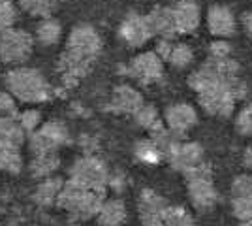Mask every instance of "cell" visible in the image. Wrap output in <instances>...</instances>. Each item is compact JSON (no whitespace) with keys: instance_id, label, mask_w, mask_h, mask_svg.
<instances>
[{"instance_id":"obj_1","label":"cell","mask_w":252,"mask_h":226,"mask_svg":"<svg viewBox=\"0 0 252 226\" xmlns=\"http://www.w3.org/2000/svg\"><path fill=\"white\" fill-rule=\"evenodd\" d=\"M189 83L198 95L201 108L215 117H230L235 102L247 93L239 79V65L231 55L209 57L190 75Z\"/></svg>"},{"instance_id":"obj_25","label":"cell","mask_w":252,"mask_h":226,"mask_svg":"<svg viewBox=\"0 0 252 226\" xmlns=\"http://www.w3.org/2000/svg\"><path fill=\"white\" fill-rule=\"evenodd\" d=\"M192 59H194V51H192L190 45L171 42L169 53L166 57V63H169V65L175 66V68H187L192 63Z\"/></svg>"},{"instance_id":"obj_13","label":"cell","mask_w":252,"mask_h":226,"mask_svg":"<svg viewBox=\"0 0 252 226\" xmlns=\"http://www.w3.org/2000/svg\"><path fill=\"white\" fill-rule=\"evenodd\" d=\"M207 29L215 38H231L237 32L235 15L228 6L215 4L207 11Z\"/></svg>"},{"instance_id":"obj_27","label":"cell","mask_w":252,"mask_h":226,"mask_svg":"<svg viewBox=\"0 0 252 226\" xmlns=\"http://www.w3.org/2000/svg\"><path fill=\"white\" fill-rule=\"evenodd\" d=\"M19 6L34 17H49L55 8V0H19Z\"/></svg>"},{"instance_id":"obj_37","label":"cell","mask_w":252,"mask_h":226,"mask_svg":"<svg viewBox=\"0 0 252 226\" xmlns=\"http://www.w3.org/2000/svg\"><path fill=\"white\" fill-rule=\"evenodd\" d=\"M243 27H245V32L252 38V11L243 15Z\"/></svg>"},{"instance_id":"obj_7","label":"cell","mask_w":252,"mask_h":226,"mask_svg":"<svg viewBox=\"0 0 252 226\" xmlns=\"http://www.w3.org/2000/svg\"><path fill=\"white\" fill-rule=\"evenodd\" d=\"M34 40L29 32L19 29H8L0 32V61L6 65L25 63L32 55Z\"/></svg>"},{"instance_id":"obj_34","label":"cell","mask_w":252,"mask_h":226,"mask_svg":"<svg viewBox=\"0 0 252 226\" xmlns=\"http://www.w3.org/2000/svg\"><path fill=\"white\" fill-rule=\"evenodd\" d=\"M0 113L8 115V117H17V106H15V98L10 93H0Z\"/></svg>"},{"instance_id":"obj_20","label":"cell","mask_w":252,"mask_h":226,"mask_svg":"<svg viewBox=\"0 0 252 226\" xmlns=\"http://www.w3.org/2000/svg\"><path fill=\"white\" fill-rule=\"evenodd\" d=\"M61 166V161L57 157V153H43V155H34L31 162V173L32 177L40 179V177H49L55 173Z\"/></svg>"},{"instance_id":"obj_29","label":"cell","mask_w":252,"mask_h":226,"mask_svg":"<svg viewBox=\"0 0 252 226\" xmlns=\"http://www.w3.org/2000/svg\"><path fill=\"white\" fill-rule=\"evenodd\" d=\"M231 198H252V173L239 175L231 183Z\"/></svg>"},{"instance_id":"obj_30","label":"cell","mask_w":252,"mask_h":226,"mask_svg":"<svg viewBox=\"0 0 252 226\" xmlns=\"http://www.w3.org/2000/svg\"><path fill=\"white\" fill-rule=\"evenodd\" d=\"M15 17H17V13H15L13 2L11 0H0V32L11 29L13 23H15Z\"/></svg>"},{"instance_id":"obj_32","label":"cell","mask_w":252,"mask_h":226,"mask_svg":"<svg viewBox=\"0 0 252 226\" xmlns=\"http://www.w3.org/2000/svg\"><path fill=\"white\" fill-rule=\"evenodd\" d=\"M17 121H19L21 129L31 134V132L38 129V125L42 121V113L38 109H29V111H23L21 115H17Z\"/></svg>"},{"instance_id":"obj_15","label":"cell","mask_w":252,"mask_h":226,"mask_svg":"<svg viewBox=\"0 0 252 226\" xmlns=\"http://www.w3.org/2000/svg\"><path fill=\"white\" fill-rule=\"evenodd\" d=\"M145 17H147L153 36H158L162 40H173L177 36V25H175V17H173L171 8L158 6Z\"/></svg>"},{"instance_id":"obj_28","label":"cell","mask_w":252,"mask_h":226,"mask_svg":"<svg viewBox=\"0 0 252 226\" xmlns=\"http://www.w3.org/2000/svg\"><path fill=\"white\" fill-rule=\"evenodd\" d=\"M134 119H136V123L141 127V129L149 130L151 127H155L160 117H158V111L153 106H147V104H143L141 108L137 109L136 113H134Z\"/></svg>"},{"instance_id":"obj_8","label":"cell","mask_w":252,"mask_h":226,"mask_svg":"<svg viewBox=\"0 0 252 226\" xmlns=\"http://www.w3.org/2000/svg\"><path fill=\"white\" fill-rule=\"evenodd\" d=\"M68 141H70V134L66 125L59 121H47L40 127V130L31 132L29 143L34 155H43V153H57Z\"/></svg>"},{"instance_id":"obj_24","label":"cell","mask_w":252,"mask_h":226,"mask_svg":"<svg viewBox=\"0 0 252 226\" xmlns=\"http://www.w3.org/2000/svg\"><path fill=\"white\" fill-rule=\"evenodd\" d=\"M134 155L139 162H145V164H158L160 161H164L162 153L157 147V143L147 138V140H139L134 145Z\"/></svg>"},{"instance_id":"obj_17","label":"cell","mask_w":252,"mask_h":226,"mask_svg":"<svg viewBox=\"0 0 252 226\" xmlns=\"http://www.w3.org/2000/svg\"><path fill=\"white\" fill-rule=\"evenodd\" d=\"M98 225L100 226H123L126 221V205L119 198L104 200V204L100 205L98 213Z\"/></svg>"},{"instance_id":"obj_11","label":"cell","mask_w":252,"mask_h":226,"mask_svg":"<svg viewBox=\"0 0 252 226\" xmlns=\"http://www.w3.org/2000/svg\"><path fill=\"white\" fill-rule=\"evenodd\" d=\"M119 36H121V40L126 45H130V47H141V45H145L153 38V32H151V27H149L145 15L128 13L125 17V21L121 23Z\"/></svg>"},{"instance_id":"obj_10","label":"cell","mask_w":252,"mask_h":226,"mask_svg":"<svg viewBox=\"0 0 252 226\" xmlns=\"http://www.w3.org/2000/svg\"><path fill=\"white\" fill-rule=\"evenodd\" d=\"M175 170L179 172H187L190 168L198 166L200 162H203V149L200 143L196 141H175V145L169 149L166 155V159Z\"/></svg>"},{"instance_id":"obj_9","label":"cell","mask_w":252,"mask_h":226,"mask_svg":"<svg viewBox=\"0 0 252 226\" xmlns=\"http://www.w3.org/2000/svg\"><path fill=\"white\" fill-rule=\"evenodd\" d=\"M119 72L130 75L141 83H153V81H158L164 74V61L155 51H145V53L136 55Z\"/></svg>"},{"instance_id":"obj_36","label":"cell","mask_w":252,"mask_h":226,"mask_svg":"<svg viewBox=\"0 0 252 226\" xmlns=\"http://www.w3.org/2000/svg\"><path fill=\"white\" fill-rule=\"evenodd\" d=\"M139 219H141V226H164L162 215H157V213H147V215H139Z\"/></svg>"},{"instance_id":"obj_3","label":"cell","mask_w":252,"mask_h":226,"mask_svg":"<svg viewBox=\"0 0 252 226\" xmlns=\"http://www.w3.org/2000/svg\"><path fill=\"white\" fill-rule=\"evenodd\" d=\"M6 87L11 97L27 104L47 102L53 95L47 79L34 68H15L8 72Z\"/></svg>"},{"instance_id":"obj_5","label":"cell","mask_w":252,"mask_h":226,"mask_svg":"<svg viewBox=\"0 0 252 226\" xmlns=\"http://www.w3.org/2000/svg\"><path fill=\"white\" fill-rule=\"evenodd\" d=\"M183 175H185V181L189 187L190 202L194 204V207L200 211H209L219 200V194H217L215 185H213L211 166L203 161L198 166L183 172Z\"/></svg>"},{"instance_id":"obj_39","label":"cell","mask_w":252,"mask_h":226,"mask_svg":"<svg viewBox=\"0 0 252 226\" xmlns=\"http://www.w3.org/2000/svg\"><path fill=\"white\" fill-rule=\"evenodd\" d=\"M239 226H252V219H245V221H239Z\"/></svg>"},{"instance_id":"obj_16","label":"cell","mask_w":252,"mask_h":226,"mask_svg":"<svg viewBox=\"0 0 252 226\" xmlns=\"http://www.w3.org/2000/svg\"><path fill=\"white\" fill-rule=\"evenodd\" d=\"M175 25H177V34H192L200 27V8L194 0H179L171 8Z\"/></svg>"},{"instance_id":"obj_4","label":"cell","mask_w":252,"mask_h":226,"mask_svg":"<svg viewBox=\"0 0 252 226\" xmlns=\"http://www.w3.org/2000/svg\"><path fill=\"white\" fill-rule=\"evenodd\" d=\"M104 200L105 191H94V189L81 187L74 181H68L63 185V191L57 198V204L75 219L87 221L91 217H96Z\"/></svg>"},{"instance_id":"obj_6","label":"cell","mask_w":252,"mask_h":226,"mask_svg":"<svg viewBox=\"0 0 252 226\" xmlns=\"http://www.w3.org/2000/svg\"><path fill=\"white\" fill-rule=\"evenodd\" d=\"M70 181L87 187V189H94V191H105V187L109 185V170L104 162L96 157H83L77 159L70 168Z\"/></svg>"},{"instance_id":"obj_31","label":"cell","mask_w":252,"mask_h":226,"mask_svg":"<svg viewBox=\"0 0 252 226\" xmlns=\"http://www.w3.org/2000/svg\"><path fill=\"white\" fill-rule=\"evenodd\" d=\"M235 129L241 136H247V138L252 136V104L245 106L239 111V115L235 119Z\"/></svg>"},{"instance_id":"obj_33","label":"cell","mask_w":252,"mask_h":226,"mask_svg":"<svg viewBox=\"0 0 252 226\" xmlns=\"http://www.w3.org/2000/svg\"><path fill=\"white\" fill-rule=\"evenodd\" d=\"M231 211L239 221L252 219V198H231Z\"/></svg>"},{"instance_id":"obj_19","label":"cell","mask_w":252,"mask_h":226,"mask_svg":"<svg viewBox=\"0 0 252 226\" xmlns=\"http://www.w3.org/2000/svg\"><path fill=\"white\" fill-rule=\"evenodd\" d=\"M0 170L8 173H19L23 170V155L19 145L0 140Z\"/></svg>"},{"instance_id":"obj_14","label":"cell","mask_w":252,"mask_h":226,"mask_svg":"<svg viewBox=\"0 0 252 226\" xmlns=\"http://www.w3.org/2000/svg\"><path fill=\"white\" fill-rule=\"evenodd\" d=\"M145 102L141 93L136 91L134 87L130 85H119L111 95V102L107 106V111H113V113H128V115H134L137 109L141 108Z\"/></svg>"},{"instance_id":"obj_18","label":"cell","mask_w":252,"mask_h":226,"mask_svg":"<svg viewBox=\"0 0 252 226\" xmlns=\"http://www.w3.org/2000/svg\"><path fill=\"white\" fill-rule=\"evenodd\" d=\"M63 185H64V181L61 177H45L42 183L36 187L32 200L38 205H43V207L53 205L57 202L61 191H63Z\"/></svg>"},{"instance_id":"obj_21","label":"cell","mask_w":252,"mask_h":226,"mask_svg":"<svg viewBox=\"0 0 252 226\" xmlns=\"http://www.w3.org/2000/svg\"><path fill=\"white\" fill-rule=\"evenodd\" d=\"M168 202L157 194L151 189H145L141 191L139 198H137V209H139V215H147V213H157V215H162L164 209L168 207Z\"/></svg>"},{"instance_id":"obj_23","label":"cell","mask_w":252,"mask_h":226,"mask_svg":"<svg viewBox=\"0 0 252 226\" xmlns=\"http://www.w3.org/2000/svg\"><path fill=\"white\" fill-rule=\"evenodd\" d=\"M61 34H63V27L61 23L55 21V19H43L40 25H38V31H36V38L38 42L49 47V45H55V43L61 40Z\"/></svg>"},{"instance_id":"obj_38","label":"cell","mask_w":252,"mask_h":226,"mask_svg":"<svg viewBox=\"0 0 252 226\" xmlns=\"http://www.w3.org/2000/svg\"><path fill=\"white\" fill-rule=\"evenodd\" d=\"M243 164H245L247 170L252 172V147H249V149L245 151V155H243Z\"/></svg>"},{"instance_id":"obj_12","label":"cell","mask_w":252,"mask_h":226,"mask_svg":"<svg viewBox=\"0 0 252 226\" xmlns=\"http://www.w3.org/2000/svg\"><path fill=\"white\" fill-rule=\"evenodd\" d=\"M198 123V113L196 109L192 108L190 104H185V102H179V104H173L166 109L164 113V125L166 129L173 134V136H185L194 125Z\"/></svg>"},{"instance_id":"obj_2","label":"cell","mask_w":252,"mask_h":226,"mask_svg":"<svg viewBox=\"0 0 252 226\" xmlns=\"http://www.w3.org/2000/svg\"><path fill=\"white\" fill-rule=\"evenodd\" d=\"M102 51V40L91 25H77L68 36L64 53L59 61V74L64 89H74L91 72Z\"/></svg>"},{"instance_id":"obj_26","label":"cell","mask_w":252,"mask_h":226,"mask_svg":"<svg viewBox=\"0 0 252 226\" xmlns=\"http://www.w3.org/2000/svg\"><path fill=\"white\" fill-rule=\"evenodd\" d=\"M162 221H164V226H196L192 215L185 207H179V205H168L162 213Z\"/></svg>"},{"instance_id":"obj_22","label":"cell","mask_w":252,"mask_h":226,"mask_svg":"<svg viewBox=\"0 0 252 226\" xmlns=\"http://www.w3.org/2000/svg\"><path fill=\"white\" fill-rule=\"evenodd\" d=\"M0 140L10 141L15 145H21L25 141V130L21 129L17 117H0Z\"/></svg>"},{"instance_id":"obj_35","label":"cell","mask_w":252,"mask_h":226,"mask_svg":"<svg viewBox=\"0 0 252 226\" xmlns=\"http://www.w3.org/2000/svg\"><path fill=\"white\" fill-rule=\"evenodd\" d=\"M231 55V45L226 40H215L209 45V57H228Z\"/></svg>"}]
</instances>
